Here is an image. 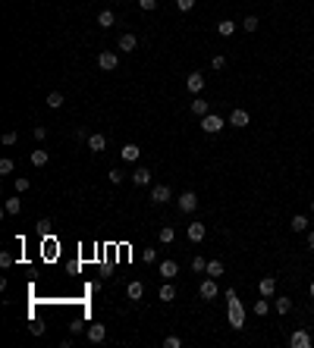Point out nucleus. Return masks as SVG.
Masks as SVG:
<instances>
[{"instance_id": "nucleus-1", "label": "nucleus", "mask_w": 314, "mask_h": 348, "mask_svg": "<svg viewBox=\"0 0 314 348\" xmlns=\"http://www.w3.org/2000/svg\"><path fill=\"white\" fill-rule=\"evenodd\" d=\"M226 308H230V326L233 329H245V308L236 298V288H226Z\"/></svg>"}, {"instance_id": "nucleus-2", "label": "nucleus", "mask_w": 314, "mask_h": 348, "mask_svg": "<svg viewBox=\"0 0 314 348\" xmlns=\"http://www.w3.org/2000/svg\"><path fill=\"white\" fill-rule=\"evenodd\" d=\"M98 66L104 72L116 69V66H120V54H116V50H101V54H98Z\"/></svg>"}, {"instance_id": "nucleus-3", "label": "nucleus", "mask_w": 314, "mask_h": 348, "mask_svg": "<svg viewBox=\"0 0 314 348\" xmlns=\"http://www.w3.org/2000/svg\"><path fill=\"white\" fill-rule=\"evenodd\" d=\"M176 207H179L182 214H195V210H198V198H195V191H182L179 198H176Z\"/></svg>"}, {"instance_id": "nucleus-4", "label": "nucleus", "mask_w": 314, "mask_h": 348, "mask_svg": "<svg viewBox=\"0 0 314 348\" xmlns=\"http://www.w3.org/2000/svg\"><path fill=\"white\" fill-rule=\"evenodd\" d=\"M198 295H201V301H214L217 295H220V288H217V279H214V276H208L205 283H201Z\"/></svg>"}, {"instance_id": "nucleus-5", "label": "nucleus", "mask_w": 314, "mask_h": 348, "mask_svg": "<svg viewBox=\"0 0 314 348\" xmlns=\"http://www.w3.org/2000/svg\"><path fill=\"white\" fill-rule=\"evenodd\" d=\"M223 116H217V113H208V116H201V129H205L208 135H214V132H220L223 129Z\"/></svg>"}, {"instance_id": "nucleus-6", "label": "nucleus", "mask_w": 314, "mask_h": 348, "mask_svg": "<svg viewBox=\"0 0 314 348\" xmlns=\"http://www.w3.org/2000/svg\"><path fill=\"white\" fill-rule=\"evenodd\" d=\"M205 235H208V229H205V223H189V226H185V239H189L192 245L205 242Z\"/></svg>"}, {"instance_id": "nucleus-7", "label": "nucleus", "mask_w": 314, "mask_h": 348, "mask_svg": "<svg viewBox=\"0 0 314 348\" xmlns=\"http://www.w3.org/2000/svg\"><path fill=\"white\" fill-rule=\"evenodd\" d=\"M170 198H173L170 185H151V204H167Z\"/></svg>"}, {"instance_id": "nucleus-8", "label": "nucleus", "mask_w": 314, "mask_h": 348, "mask_svg": "<svg viewBox=\"0 0 314 348\" xmlns=\"http://www.w3.org/2000/svg\"><path fill=\"white\" fill-rule=\"evenodd\" d=\"M251 123V113L248 110H242V107H236L233 113H230V126H236V129H245V126Z\"/></svg>"}, {"instance_id": "nucleus-9", "label": "nucleus", "mask_w": 314, "mask_h": 348, "mask_svg": "<svg viewBox=\"0 0 314 348\" xmlns=\"http://www.w3.org/2000/svg\"><path fill=\"white\" fill-rule=\"evenodd\" d=\"M129 179H132V185L145 189V185H151V179H154V176H151V169H148V166H139V169H135V173L129 176Z\"/></svg>"}, {"instance_id": "nucleus-10", "label": "nucleus", "mask_w": 314, "mask_h": 348, "mask_svg": "<svg viewBox=\"0 0 314 348\" xmlns=\"http://www.w3.org/2000/svg\"><path fill=\"white\" fill-rule=\"evenodd\" d=\"M185 88H189L192 95H201V91H205V75H201V72H192L189 79H185Z\"/></svg>"}, {"instance_id": "nucleus-11", "label": "nucleus", "mask_w": 314, "mask_h": 348, "mask_svg": "<svg viewBox=\"0 0 314 348\" xmlns=\"http://www.w3.org/2000/svg\"><path fill=\"white\" fill-rule=\"evenodd\" d=\"M126 295H129V301H141V298H145V283L132 279V283L126 285Z\"/></svg>"}, {"instance_id": "nucleus-12", "label": "nucleus", "mask_w": 314, "mask_h": 348, "mask_svg": "<svg viewBox=\"0 0 314 348\" xmlns=\"http://www.w3.org/2000/svg\"><path fill=\"white\" fill-rule=\"evenodd\" d=\"M289 345L292 348H311V336L305 333V329H295V333L289 336Z\"/></svg>"}, {"instance_id": "nucleus-13", "label": "nucleus", "mask_w": 314, "mask_h": 348, "mask_svg": "<svg viewBox=\"0 0 314 348\" xmlns=\"http://www.w3.org/2000/svg\"><path fill=\"white\" fill-rule=\"evenodd\" d=\"M258 292L264 295V298H274V295H277V279H274V276H264V279L258 283Z\"/></svg>"}, {"instance_id": "nucleus-14", "label": "nucleus", "mask_w": 314, "mask_h": 348, "mask_svg": "<svg viewBox=\"0 0 314 348\" xmlns=\"http://www.w3.org/2000/svg\"><path fill=\"white\" fill-rule=\"evenodd\" d=\"M157 273L164 276V279H173L176 273H179V264L176 260H160V267H157Z\"/></svg>"}, {"instance_id": "nucleus-15", "label": "nucleus", "mask_w": 314, "mask_h": 348, "mask_svg": "<svg viewBox=\"0 0 314 348\" xmlns=\"http://www.w3.org/2000/svg\"><path fill=\"white\" fill-rule=\"evenodd\" d=\"M107 148V138L101 132H95V135H88V151H95V154H101V151Z\"/></svg>"}, {"instance_id": "nucleus-16", "label": "nucleus", "mask_w": 314, "mask_h": 348, "mask_svg": "<svg viewBox=\"0 0 314 348\" xmlns=\"http://www.w3.org/2000/svg\"><path fill=\"white\" fill-rule=\"evenodd\" d=\"M104 339H107V329L101 326V323H91V326H88V342L98 345V342H104Z\"/></svg>"}, {"instance_id": "nucleus-17", "label": "nucleus", "mask_w": 314, "mask_h": 348, "mask_svg": "<svg viewBox=\"0 0 314 348\" xmlns=\"http://www.w3.org/2000/svg\"><path fill=\"white\" fill-rule=\"evenodd\" d=\"M135 47H139V38H135V35H129V32L120 35V50H123V54H132Z\"/></svg>"}, {"instance_id": "nucleus-18", "label": "nucleus", "mask_w": 314, "mask_h": 348, "mask_svg": "<svg viewBox=\"0 0 314 348\" xmlns=\"http://www.w3.org/2000/svg\"><path fill=\"white\" fill-rule=\"evenodd\" d=\"M120 154H123V160H129V163H135V160H139V154H141V148H139V144H123V151H120Z\"/></svg>"}, {"instance_id": "nucleus-19", "label": "nucleus", "mask_w": 314, "mask_h": 348, "mask_svg": "<svg viewBox=\"0 0 314 348\" xmlns=\"http://www.w3.org/2000/svg\"><path fill=\"white\" fill-rule=\"evenodd\" d=\"M274 308H277V314H289L292 311V298H289V295H277Z\"/></svg>"}, {"instance_id": "nucleus-20", "label": "nucleus", "mask_w": 314, "mask_h": 348, "mask_svg": "<svg viewBox=\"0 0 314 348\" xmlns=\"http://www.w3.org/2000/svg\"><path fill=\"white\" fill-rule=\"evenodd\" d=\"M192 113H195V116H198V120H201V116H208V113H210V107H208V100H201L198 95H195V100H192Z\"/></svg>"}, {"instance_id": "nucleus-21", "label": "nucleus", "mask_w": 314, "mask_h": 348, "mask_svg": "<svg viewBox=\"0 0 314 348\" xmlns=\"http://www.w3.org/2000/svg\"><path fill=\"white\" fill-rule=\"evenodd\" d=\"M98 25H101V29H110V25H116L113 10H101V13H98Z\"/></svg>"}, {"instance_id": "nucleus-22", "label": "nucleus", "mask_w": 314, "mask_h": 348, "mask_svg": "<svg viewBox=\"0 0 314 348\" xmlns=\"http://www.w3.org/2000/svg\"><path fill=\"white\" fill-rule=\"evenodd\" d=\"M19 210H22V201H19V194H16V198H10V201L3 204V214H6V217H16Z\"/></svg>"}, {"instance_id": "nucleus-23", "label": "nucleus", "mask_w": 314, "mask_h": 348, "mask_svg": "<svg viewBox=\"0 0 314 348\" xmlns=\"http://www.w3.org/2000/svg\"><path fill=\"white\" fill-rule=\"evenodd\" d=\"M217 32H220V38H233L236 35V22L233 19H223V22L217 25Z\"/></svg>"}, {"instance_id": "nucleus-24", "label": "nucleus", "mask_w": 314, "mask_h": 348, "mask_svg": "<svg viewBox=\"0 0 314 348\" xmlns=\"http://www.w3.org/2000/svg\"><path fill=\"white\" fill-rule=\"evenodd\" d=\"M160 301H176V288H173V283H170V279L160 285Z\"/></svg>"}, {"instance_id": "nucleus-25", "label": "nucleus", "mask_w": 314, "mask_h": 348, "mask_svg": "<svg viewBox=\"0 0 314 348\" xmlns=\"http://www.w3.org/2000/svg\"><path fill=\"white\" fill-rule=\"evenodd\" d=\"M157 239L164 242V245H173V242H176V229H173V226H164V229L157 232Z\"/></svg>"}, {"instance_id": "nucleus-26", "label": "nucleus", "mask_w": 314, "mask_h": 348, "mask_svg": "<svg viewBox=\"0 0 314 348\" xmlns=\"http://www.w3.org/2000/svg\"><path fill=\"white\" fill-rule=\"evenodd\" d=\"M29 160H32V166H38V169H41V166H44L47 160H50V154H47V151H32V157H29Z\"/></svg>"}, {"instance_id": "nucleus-27", "label": "nucleus", "mask_w": 314, "mask_h": 348, "mask_svg": "<svg viewBox=\"0 0 314 348\" xmlns=\"http://www.w3.org/2000/svg\"><path fill=\"white\" fill-rule=\"evenodd\" d=\"M205 273H208V276H214V279H217V276H223V260H208V270H205Z\"/></svg>"}, {"instance_id": "nucleus-28", "label": "nucleus", "mask_w": 314, "mask_h": 348, "mask_svg": "<svg viewBox=\"0 0 314 348\" xmlns=\"http://www.w3.org/2000/svg\"><path fill=\"white\" fill-rule=\"evenodd\" d=\"M254 314H258V317H267V311H270V298H264V295H261V301H254V308H251Z\"/></svg>"}, {"instance_id": "nucleus-29", "label": "nucleus", "mask_w": 314, "mask_h": 348, "mask_svg": "<svg viewBox=\"0 0 314 348\" xmlns=\"http://www.w3.org/2000/svg\"><path fill=\"white\" fill-rule=\"evenodd\" d=\"M305 229H308V217H305V214H295V217H292V232H305Z\"/></svg>"}, {"instance_id": "nucleus-30", "label": "nucleus", "mask_w": 314, "mask_h": 348, "mask_svg": "<svg viewBox=\"0 0 314 348\" xmlns=\"http://www.w3.org/2000/svg\"><path fill=\"white\" fill-rule=\"evenodd\" d=\"M47 107L50 110H60L63 107V95H60V91H50V95H47Z\"/></svg>"}, {"instance_id": "nucleus-31", "label": "nucleus", "mask_w": 314, "mask_h": 348, "mask_svg": "<svg viewBox=\"0 0 314 348\" xmlns=\"http://www.w3.org/2000/svg\"><path fill=\"white\" fill-rule=\"evenodd\" d=\"M205 270H208V260L195 254V257H192V273H205Z\"/></svg>"}, {"instance_id": "nucleus-32", "label": "nucleus", "mask_w": 314, "mask_h": 348, "mask_svg": "<svg viewBox=\"0 0 314 348\" xmlns=\"http://www.w3.org/2000/svg\"><path fill=\"white\" fill-rule=\"evenodd\" d=\"M258 25H261V22H258V16H245L242 29H245V32H258Z\"/></svg>"}, {"instance_id": "nucleus-33", "label": "nucleus", "mask_w": 314, "mask_h": 348, "mask_svg": "<svg viewBox=\"0 0 314 348\" xmlns=\"http://www.w3.org/2000/svg\"><path fill=\"white\" fill-rule=\"evenodd\" d=\"M32 189V182L25 179V176H16V194H22V191H29Z\"/></svg>"}, {"instance_id": "nucleus-34", "label": "nucleus", "mask_w": 314, "mask_h": 348, "mask_svg": "<svg viewBox=\"0 0 314 348\" xmlns=\"http://www.w3.org/2000/svg\"><path fill=\"white\" fill-rule=\"evenodd\" d=\"M13 169H16V166H13V160H10V157H3V160H0V176H10Z\"/></svg>"}, {"instance_id": "nucleus-35", "label": "nucleus", "mask_w": 314, "mask_h": 348, "mask_svg": "<svg viewBox=\"0 0 314 348\" xmlns=\"http://www.w3.org/2000/svg\"><path fill=\"white\" fill-rule=\"evenodd\" d=\"M164 348H182V339L179 336H167L164 339Z\"/></svg>"}, {"instance_id": "nucleus-36", "label": "nucleus", "mask_w": 314, "mask_h": 348, "mask_svg": "<svg viewBox=\"0 0 314 348\" xmlns=\"http://www.w3.org/2000/svg\"><path fill=\"white\" fill-rule=\"evenodd\" d=\"M107 179L113 182V185H120V182L126 179V173H120V169H110V173H107Z\"/></svg>"}, {"instance_id": "nucleus-37", "label": "nucleus", "mask_w": 314, "mask_h": 348, "mask_svg": "<svg viewBox=\"0 0 314 348\" xmlns=\"http://www.w3.org/2000/svg\"><path fill=\"white\" fill-rule=\"evenodd\" d=\"M210 66H214L217 72H220V69H226V57H223V54H217L214 60H210Z\"/></svg>"}, {"instance_id": "nucleus-38", "label": "nucleus", "mask_w": 314, "mask_h": 348, "mask_svg": "<svg viewBox=\"0 0 314 348\" xmlns=\"http://www.w3.org/2000/svg\"><path fill=\"white\" fill-rule=\"evenodd\" d=\"M139 10H145V13L157 10V0H139Z\"/></svg>"}, {"instance_id": "nucleus-39", "label": "nucleus", "mask_w": 314, "mask_h": 348, "mask_svg": "<svg viewBox=\"0 0 314 348\" xmlns=\"http://www.w3.org/2000/svg\"><path fill=\"white\" fill-rule=\"evenodd\" d=\"M16 141H19V135H16L13 129H10V132H3V144H6V148H10V144H16Z\"/></svg>"}, {"instance_id": "nucleus-40", "label": "nucleus", "mask_w": 314, "mask_h": 348, "mask_svg": "<svg viewBox=\"0 0 314 348\" xmlns=\"http://www.w3.org/2000/svg\"><path fill=\"white\" fill-rule=\"evenodd\" d=\"M0 267H3V270H6V267H13V254H10V251L0 254Z\"/></svg>"}, {"instance_id": "nucleus-41", "label": "nucleus", "mask_w": 314, "mask_h": 348, "mask_svg": "<svg viewBox=\"0 0 314 348\" xmlns=\"http://www.w3.org/2000/svg\"><path fill=\"white\" fill-rule=\"evenodd\" d=\"M32 135H35L38 141H44L47 138V126H35V132H32Z\"/></svg>"}, {"instance_id": "nucleus-42", "label": "nucleus", "mask_w": 314, "mask_h": 348, "mask_svg": "<svg viewBox=\"0 0 314 348\" xmlns=\"http://www.w3.org/2000/svg\"><path fill=\"white\" fill-rule=\"evenodd\" d=\"M50 226H54V223H50L47 217H44V220H38V232H41V235H44V232H50Z\"/></svg>"}, {"instance_id": "nucleus-43", "label": "nucleus", "mask_w": 314, "mask_h": 348, "mask_svg": "<svg viewBox=\"0 0 314 348\" xmlns=\"http://www.w3.org/2000/svg\"><path fill=\"white\" fill-rule=\"evenodd\" d=\"M176 6H179V10H182V13H189V10H192V6H195V0H176Z\"/></svg>"}, {"instance_id": "nucleus-44", "label": "nucleus", "mask_w": 314, "mask_h": 348, "mask_svg": "<svg viewBox=\"0 0 314 348\" xmlns=\"http://www.w3.org/2000/svg\"><path fill=\"white\" fill-rule=\"evenodd\" d=\"M157 260V251L154 248H145V264H154Z\"/></svg>"}, {"instance_id": "nucleus-45", "label": "nucleus", "mask_w": 314, "mask_h": 348, "mask_svg": "<svg viewBox=\"0 0 314 348\" xmlns=\"http://www.w3.org/2000/svg\"><path fill=\"white\" fill-rule=\"evenodd\" d=\"M29 329H32V336H41V333H44V326H41V323H32Z\"/></svg>"}, {"instance_id": "nucleus-46", "label": "nucleus", "mask_w": 314, "mask_h": 348, "mask_svg": "<svg viewBox=\"0 0 314 348\" xmlns=\"http://www.w3.org/2000/svg\"><path fill=\"white\" fill-rule=\"evenodd\" d=\"M305 245H308V248L314 251V232H308V235H305Z\"/></svg>"}, {"instance_id": "nucleus-47", "label": "nucleus", "mask_w": 314, "mask_h": 348, "mask_svg": "<svg viewBox=\"0 0 314 348\" xmlns=\"http://www.w3.org/2000/svg\"><path fill=\"white\" fill-rule=\"evenodd\" d=\"M308 292H311V298H314V283H311V285H308Z\"/></svg>"}, {"instance_id": "nucleus-48", "label": "nucleus", "mask_w": 314, "mask_h": 348, "mask_svg": "<svg viewBox=\"0 0 314 348\" xmlns=\"http://www.w3.org/2000/svg\"><path fill=\"white\" fill-rule=\"evenodd\" d=\"M311 214H314V201H311Z\"/></svg>"}]
</instances>
